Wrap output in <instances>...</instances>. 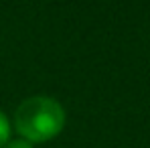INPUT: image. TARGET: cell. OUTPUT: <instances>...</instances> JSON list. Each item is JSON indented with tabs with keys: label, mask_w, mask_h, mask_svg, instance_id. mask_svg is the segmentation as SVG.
Returning a JSON list of instances; mask_svg holds the SVG:
<instances>
[{
	"label": "cell",
	"mask_w": 150,
	"mask_h": 148,
	"mask_svg": "<svg viewBox=\"0 0 150 148\" xmlns=\"http://www.w3.org/2000/svg\"><path fill=\"white\" fill-rule=\"evenodd\" d=\"M8 134H10V126H8V120L6 116L0 112V146L8 140Z\"/></svg>",
	"instance_id": "2"
},
{
	"label": "cell",
	"mask_w": 150,
	"mask_h": 148,
	"mask_svg": "<svg viewBox=\"0 0 150 148\" xmlns=\"http://www.w3.org/2000/svg\"><path fill=\"white\" fill-rule=\"evenodd\" d=\"M4 148H33V146H30V142H26V140H14V142H8Z\"/></svg>",
	"instance_id": "3"
},
{
	"label": "cell",
	"mask_w": 150,
	"mask_h": 148,
	"mask_svg": "<svg viewBox=\"0 0 150 148\" xmlns=\"http://www.w3.org/2000/svg\"><path fill=\"white\" fill-rule=\"evenodd\" d=\"M14 122L26 142H45L61 132L65 112L57 99L35 96L16 108Z\"/></svg>",
	"instance_id": "1"
}]
</instances>
